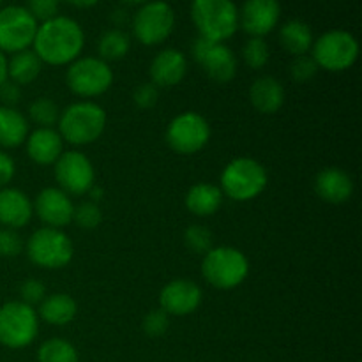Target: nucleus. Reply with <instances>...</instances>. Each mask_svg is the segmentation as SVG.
I'll use <instances>...</instances> for the list:
<instances>
[{
  "label": "nucleus",
  "mask_w": 362,
  "mask_h": 362,
  "mask_svg": "<svg viewBox=\"0 0 362 362\" xmlns=\"http://www.w3.org/2000/svg\"><path fill=\"white\" fill-rule=\"evenodd\" d=\"M32 46L42 64L66 66L74 62L83 49V28L73 18L55 16L39 25Z\"/></svg>",
  "instance_id": "obj_1"
},
{
  "label": "nucleus",
  "mask_w": 362,
  "mask_h": 362,
  "mask_svg": "<svg viewBox=\"0 0 362 362\" xmlns=\"http://www.w3.org/2000/svg\"><path fill=\"white\" fill-rule=\"evenodd\" d=\"M108 117L103 106L94 101H78L60 112L59 134L64 141L76 147L94 144L103 136Z\"/></svg>",
  "instance_id": "obj_2"
},
{
  "label": "nucleus",
  "mask_w": 362,
  "mask_h": 362,
  "mask_svg": "<svg viewBox=\"0 0 362 362\" xmlns=\"http://www.w3.org/2000/svg\"><path fill=\"white\" fill-rule=\"evenodd\" d=\"M191 20L200 37L223 42L239 28V9L233 0H193Z\"/></svg>",
  "instance_id": "obj_3"
},
{
  "label": "nucleus",
  "mask_w": 362,
  "mask_h": 362,
  "mask_svg": "<svg viewBox=\"0 0 362 362\" xmlns=\"http://www.w3.org/2000/svg\"><path fill=\"white\" fill-rule=\"evenodd\" d=\"M250 274V260L240 250L232 246L212 247L204 255L202 276L218 290L237 288Z\"/></svg>",
  "instance_id": "obj_4"
},
{
  "label": "nucleus",
  "mask_w": 362,
  "mask_h": 362,
  "mask_svg": "<svg viewBox=\"0 0 362 362\" xmlns=\"http://www.w3.org/2000/svg\"><path fill=\"white\" fill-rule=\"evenodd\" d=\"M269 175L260 161L253 158H235L221 173V193L235 202L255 200L267 187Z\"/></svg>",
  "instance_id": "obj_5"
},
{
  "label": "nucleus",
  "mask_w": 362,
  "mask_h": 362,
  "mask_svg": "<svg viewBox=\"0 0 362 362\" xmlns=\"http://www.w3.org/2000/svg\"><path fill=\"white\" fill-rule=\"evenodd\" d=\"M311 57L317 62L318 69L341 73L356 64L359 57V42L349 30L334 28L315 39L311 46Z\"/></svg>",
  "instance_id": "obj_6"
},
{
  "label": "nucleus",
  "mask_w": 362,
  "mask_h": 362,
  "mask_svg": "<svg viewBox=\"0 0 362 362\" xmlns=\"http://www.w3.org/2000/svg\"><path fill=\"white\" fill-rule=\"evenodd\" d=\"M25 250L32 264L52 271L66 267L74 255V246L69 237L60 228H49V226L35 230L28 237Z\"/></svg>",
  "instance_id": "obj_7"
},
{
  "label": "nucleus",
  "mask_w": 362,
  "mask_h": 362,
  "mask_svg": "<svg viewBox=\"0 0 362 362\" xmlns=\"http://www.w3.org/2000/svg\"><path fill=\"white\" fill-rule=\"evenodd\" d=\"M39 332L37 311L21 300L0 306V345L7 349H25Z\"/></svg>",
  "instance_id": "obj_8"
},
{
  "label": "nucleus",
  "mask_w": 362,
  "mask_h": 362,
  "mask_svg": "<svg viewBox=\"0 0 362 362\" xmlns=\"http://www.w3.org/2000/svg\"><path fill=\"white\" fill-rule=\"evenodd\" d=\"M67 87L80 98H98L113 83V71L99 57H78L69 64L66 74Z\"/></svg>",
  "instance_id": "obj_9"
},
{
  "label": "nucleus",
  "mask_w": 362,
  "mask_h": 362,
  "mask_svg": "<svg viewBox=\"0 0 362 362\" xmlns=\"http://www.w3.org/2000/svg\"><path fill=\"white\" fill-rule=\"evenodd\" d=\"M133 34L141 45L156 46L165 42L175 27V13L165 0H148L133 16Z\"/></svg>",
  "instance_id": "obj_10"
},
{
  "label": "nucleus",
  "mask_w": 362,
  "mask_h": 362,
  "mask_svg": "<svg viewBox=\"0 0 362 362\" xmlns=\"http://www.w3.org/2000/svg\"><path fill=\"white\" fill-rule=\"evenodd\" d=\"M37 27V20L27 7H0V52L6 55L28 49L34 42Z\"/></svg>",
  "instance_id": "obj_11"
},
{
  "label": "nucleus",
  "mask_w": 362,
  "mask_h": 362,
  "mask_svg": "<svg viewBox=\"0 0 362 362\" xmlns=\"http://www.w3.org/2000/svg\"><path fill=\"white\" fill-rule=\"evenodd\" d=\"M209 140L211 126L207 119L197 112L180 113L166 127V144L179 154H197L209 144Z\"/></svg>",
  "instance_id": "obj_12"
},
{
  "label": "nucleus",
  "mask_w": 362,
  "mask_h": 362,
  "mask_svg": "<svg viewBox=\"0 0 362 362\" xmlns=\"http://www.w3.org/2000/svg\"><path fill=\"white\" fill-rule=\"evenodd\" d=\"M191 53L216 83H228L237 74V57L225 42H214L198 35L191 45Z\"/></svg>",
  "instance_id": "obj_13"
},
{
  "label": "nucleus",
  "mask_w": 362,
  "mask_h": 362,
  "mask_svg": "<svg viewBox=\"0 0 362 362\" xmlns=\"http://www.w3.org/2000/svg\"><path fill=\"white\" fill-rule=\"evenodd\" d=\"M55 179L59 187L67 194H87L95 186L94 165L78 151L62 152L55 161Z\"/></svg>",
  "instance_id": "obj_14"
},
{
  "label": "nucleus",
  "mask_w": 362,
  "mask_h": 362,
  "mask_svg": "<svg viewBox=\"0 0 362 362\" xmlns=\"http://www.w3.org/2000/svg\"><path fill=\"white\" fill-rule=\"evenodd\" d=\"M204 293L191 279H173L159 292V310L173 317H186L200 308Z\"/></svg>",
  "instance_id": "obj_15"
},
{
  "label": "nucleus",
  "mask_w": 362,
  "mask_h": 362,
  "mask_svg": "<svg viewBox=\"0 0 362 362\" xmlns=\"http://www.w3.org/2000/svg\"><path fill=\"white\" fill-rule=\"evenodd\" d=\"M34 214L49 228H60L73 223L74 204L60 187H45L34 200Z\"/></svg>",
  "instance_id": "obj_16"
},
{
  "label": "nucleus",
  "mask_w": 362,
  "mask_h": 362,
  "mask_svg": "<svg viewBox=\"0 0 362 362\" xmlns=\"http://www.w3.org/2000/svg\"><path fill=\"white\" fill-rule=\"evenodd\" d=\"M281 6L278 0H246L239 11V27L250 37H265L278 25Z\"/></svg>",
  "instance_id": "obj_17"
},
{
  "label": "nucleus",
  "mask_w": 362,
  "mask_h": 362,
  "mask_svg": "<svg viewBox=\"0 0 362 362\" xmlns=\"http://www.w3.org/2000/svg\"><path fill=\"white\" fill-rule=\"evenodd\" d=\"M151 80L156 87H175L184 80L187 73V59L182 52L175 48H166L159 52L151 62Z\"/></svg>",
  "instance_id": "obj_18"
},
{
  "label": "nucleus",
  "mask_w": 362,
  "mask_h": 362,
  "mask_svg": "<svg viewBox=\"0 0 362 362\" xmlns=\"http://www.w3.org/2000/svg\"><path fill=\"white\" fill-rule=\"evenodd\" d=\"M34 216V205L27 193L16 187L0 189V225L4 228H21L28 225Z\"/></svg>",
  "instance_id": "obj_19"
},
{
  "label": "nucleus",
  "mask_w": 362,
  "mask_h": 362,
  "mask_svg": "<svg viewBox=\"0 0 362 362\" xmlns=\"http://www.w3.org/2000/svg\"><path fill=\"white\" fill-rule=\"evenodd\" d=\"M28 158L41 166L55 165L64 152V140L52 127H37L25 140Z\"/></svg>",
  "instance_id": "obj_20"
},
{
  "label": "nucleus",
  "mask_w": 362,
  "mask_h": 362,
  "mask_svg": "<svg viewBox=\"0 0 362 362\" xmlns=\"http://www.w3.org/2000/svg\"><path fill=\"white\" fill-rule=\"evenodd\" d=\"M315 193L327 204H345L354 194V180L345 170L325 168L315 179Z\"/></svg>",
  "instance_id": "obj_21"
},
{
  "label": "nucleus",
  "mask_w": 362,
  "mask_h": 362,
  "mask_svg": "<svg viewBox=\"0 0 362 362\" xmlns=\"http://www.w3.org/2000/svg\"><path fill=\"white\" fill-rule=\"evenodd\" d=\"M285 87L272 76H262L253 81L250 88V101L257 112L274 115L285 103Z\"/></svg>",
  "instance_id": "obj_22"
},
{
  "label": "nucleus",
  "mask_w": 362,
  "mask_h": 362,
  "mask_svg": "<svg viewBox=\"0 0 362 362\" xmlns=\"http://www.w3.org/2000/svg\"><path fill=\"white\" fill-rule=\"evenodd\" d=\"M223 205V193L219 186L198 182L189 187L186 194V209L198 218H209L216 214Z\"/></svg>",
  "instance_id": "obj_23"
},
{
  "label": "nucleus",
  "mask_w": 362,
  "mask_h": 362,
  "mask_svg": "<svg viewBox=\"0 0 362 362\" xmlns=\"http://www.w3.org/2000/svg\"><path fill=\"white\" fill-rule=\"evenodd\" d=\"M39 317L49 325H67L76 318L78 304L69 293H52L42 299L37 310Z\"/></svg>",
  "instance_id": "obj_24"
},
{
  "label": "nucleus",
  "mask_w": 362,
  "mask_h": 362,
  "mask_svg": "<svg viewBox=\"0 0 362 362\" xmlns=\"http://www.w3.org/2000/svg\"><path fill=\"white\" fill-rule=\"evenodd\" d=\"M28 136V120L16 108L0 105V147L16 148Z\"/></svg>",
  "instance_id": "obj_25"
},
{
  "label": "nucleus",
  "mask_w": 362,
  "mask_h": 362,
  "mask_svg": "<svg viewBox=\"0 0 362 362\" xmlns=\"http://www.w3.org/2000/svg\"><path fill=\"white\" fill-rule=\"evenodd\" d=\"M313 41V30L300 20H290L279 28V42L290 55H308Z\"/></svg>",
  "instance_id": "obj_26"
},
{
  "label": "nucleus",
  "mask_w": 362,
  "mask_h": 362,
  "mask_svg": "<svg viewBox=\"0 0 362 362\" xmlns=\"http://www.w3.org/2000/svg\"><path fill=\"white\" fill-rule=\"evenodd\" d=\"M42 62L34 49H23V52L13 53L7 60V78L16 85H28L41 74Z\"/></svg>",
  "instance_id": "obj_27"
},
{
  "label": "nucleus",
  "mask_w": 362,
  "mask_h": 362,
  "mask_svg": "<svg viewBox=\"0 0 362 362\" xmlns=\"http://www.w3.org/2000/svg\"><path fill=\"white\" fill-rule=\"evenodd\" d=\"M131 48V39L122 28H112L106 30L105 34L99 37L98 42V52L99 59L105 62H115V60L124 59L129 53Z\"/></svg>",
  "instance_id": "obj_28"
},
{
  "label": "nucleus",
  "mask_w": 362,
  "mask_h": 362,
  "mask_svg": "<svg viewBox=\"0 0 362 362\" xmlns=\"http://www.w3.org/2000/svg\"><path fill=\"white\" fill-rule=\"evenodd\" d=\"M39 362H78V352L69 341L52 338L42 343L37 350Z\"/></svg>",
  "instance_id": "obj_29"
},
{
  "label": "nucleus",
  "mask_w": 362,
  "mask_h": 362,
  "mask_svg": "<svg viewBox=\"0 0 362 362\" xmlns=\"http://www.w3.org/2000/svg\"><path fill=\"white\" fill-rule=\"evenodd\" d=\"M28 115L37 127H52L59 122L60 110L52 99L37 98L28 106Z\"/></svg>",
  "instance_id": "obj_30"
},
{
  "label": "nucleus",
  "mask_w": 362,
  "mask_h": 362,
  "mask_svg": "<svg viewBox=\"0 0 362 362\" xmlns=\"http://www.w3.org/2000/svg\"><path fill=\"white\" fill-rule=\"evenodd\" d=\"M243 59L244 64L251 69H262L267 66L271 59V49L264 41V37H250L243 46Z\"/></svg>",
  "instance_id": "obj_31"
},
{
  "label": "nucleus",
  "mask_w": 362,
  "mask_h": 362,
  "mask_svg": "<svg viewBox=\"0 0 362 362\" xmlns=\"http://www.w3.org/2000/svg\"><path fill=\"white\" fill-rule=\"evenodd\" d=\"M212 232L207 226L191 225L184 232V244L189 251L198 255H205L209 250H212Z\"/></svg>",
  "instance_id": "obj_32"
},
{
  "label": "nucleus",
  "mask_w": 362,
  "mask_h": 362,
  "mask_svg": "<svg viewBox=\"0 0 362 362\" xmlns=\"http://www.w3.org/2000/svg\"><path fill=\"white\" fill-rule=\"evenodd\" d=\"M73 221L83 230H94L101 225L103 212L95 202H83L78 207H74Z\"/></svg>",
  "instance_id": "obj_33"
},
{
  "label": "nucleus",
  "mask_w": 362,
  "mask_h": 362,
  "mask_svg": "<svg viewBox=\"0 0 362 362\" xmlns=\"http://www.w3.org/2000/svg\"><path fill=\"white\" fill-rule=\"evenodd\" d=\"M318 73V66L311 55L296 57L290 64V76L297 83H308L313 80Z\"/></svg>",
  "instance_id": "obj_34"
},
{
  "label": "nucleus",
  "mask_w": 362,
  "mask_h": 362,
  "mask_svg": "<svg viewBox=\"0 0 362 362\" xmlns=\"http://www.w3.org/2000/svg\"><path fill=\"white\" fill-rule=\"evenodd\" d=\"M144 332L151 338H159L165 334L170 327V317L163 310H152L145 315L144 322H141Z\"/></svg>",
  "instance_id": "obj_35"
},
{
  "label": "nucleus",
  "mask_w": 362,
  "mask_h": 362,
  "mask_svg": "<svg viewBox=\"0 0 362 362\" xmlns=\"http://www.w3.org/2000/svg\"><path fill=\"white\" fill-rule=\"evenodd\" d=\"M23 251V239L13 228H0V257L14 258Z\"/></svg>",
  "instance_id": "obj_36"
},
{
  "label": "nucleus",
  "mask_w": 362,
  "mask_h": 362,
  "mask_svg": "<svg viewBox=\"0 0 362 362\" xmlns=\"http://www.w3.org/2000/svg\"><path fill=\"white\" fill-rule=\"evenodd\" d=\"M20 296H21V303L28 304V306L34 308L35 304H41L42 299L46 297L45 283L34 278L27 279V281L20 286Z\"/></svg>",
  "instance_id": "obj_37"
},
{
  "label": "nucleus",
  "mask_w": 362,
  "mask_h": 362,
  "mask_svg": "<svg viewBox=\"0 0 362 362\" xmlns=\"http://www.w3.org/2000/svg\"><path fill=\"white\" fill-rule=\"evenodd\" d=\"M158 99H159V88L156 87L152 81L138 85L133 92V103L141 110L154 108V106L158 105Z\"/></svg>",
  "instance_id": "obj_38"
},
{
  "label": "nucleus",
  "mask_w": 362,
  "mask_h": 362,
  "mask_svg": "<svg viewBox=\"0 0 362 362\" xmlns=\"http://www.w3.org/2000/svg\"><path fill=\"white\" fill-rule=\"evenodd\" d=\"M28 13L39 21H48L52 18L59 16V2L57 0H28V6H27Z\"/></svg>",
  "instance_id": "obj_39"
},
{
  "label": "nucleus",
  "mask_w": 362,
  "mask_h": 362,
  "mask_svg": "<svg viewBox=\"0 0 362 362\" xmlns=\"http://www.w3.org/2000/svg\"><path fill=\"white\" fill-rule=\"evenodd\" d=\"M21 98V87L16 85L14 81H11L7 78L4 83H0V103L2 106H9V108H14V106L20 103Z\"/></svg>",
  "instance_id": "obj_40"
},
{
  "label": "nucleus",
  "mask_w": 362,
  "mask_h": 362,
  "mask_svg": "<svg viewBox=\"0 0 362 362\" xmlns=\"http://www.w3.org/2000/svg\"><path fill=\"white\" fill-rule=\"evenodd\" d=\"M14 173H16L14 159L4 151H0V189L9 186L11 180L14 179Z\"/></svg>",
  "instance_id": "obj_41"
},
{
  "label": "nucleus",
  "mask_w": 362,
  "mask_h": 362,
  "mask_svg": "<svg viewBox=\"0 0 362 362\" xmlns=\"http://www.w3.org/2000/svg\"><path fill=\"white\" fill-rule=\"evenodd\" d=\"M112 20L113 23L117 25V27H122V25L127 23V20H129V16H127V11L124 9H115L112 14Z\"/></svg>",
  "instance_id": "obj_42"
},
{
  "label": "nucleus",
  "mask_w": 362,
  "mask_h": 362,
  "mask_svg": "<svg viewBox=\"0 0 362 362\" xmlns=\"http://www.w3.org/2000/svg\"><path fill=\"white\" fill-rule=\"evenodd\" d=\"M7 80V57L0 52V83Z\"/></svg>",
  "instance_id": "obj_43"
},
{
  "label": "nucleus",
  "mask_w": 362,
  "mask_h": 362,
  "mask_svg": "<svg viewBox=\"0 0 362 362\" xmlns=\"http://www.w3.org/2000/svg\"><path fill=\"white\" fill-rule=\"evenodd\" d=\"M67 2L73 4V6H76V7H81V9H87V7L95 6L99 0H67Z\"/></svg>",
  "instance_id": "obj_44"
},
{
  "label": "nucleus",
  "mask_w": 362,
  "mask_h": 362,
  "mask_svg": "<svg viewBox=\"0 0 362 362\" xmlns=\"http://www.w3.org/2000/svg\"><path fill=\"white\" fill-rule=\"evenodd\" d=\"M122 4H127V6H144L148 0H120Z\"/></svg>",
  "instance_id": "obj_45"
},
{
  "label": "nucleus",
  "mask_w": 362,
  "mask_h": 362,
  "mask_svg": "<svg viewBox=\"0 0 362 362\" xmlns=\"http://www.w3.org/2000/svg\"><path fill=\"white\" fill-rule=\"evenodd\" d=\"M57 2H59V4H60V2H62V0H57Z\"/></svg>",
  "instance_id": "obj_46"
},
{
  "label": "nucleus",
  "mask_w": 362,
  "mask_h": 362,
  "mask_svg": "<svg viewBox=\"0 0 362 362\" xmlns=\"http://www.w3.org/2000/svg\"><path fill=\"white\" fill-rule=\"evenodd\" d=\"M0 6H2V0H0Z\"/></svg>",
  "instance_id": "obj_47"
}]
</instances>
